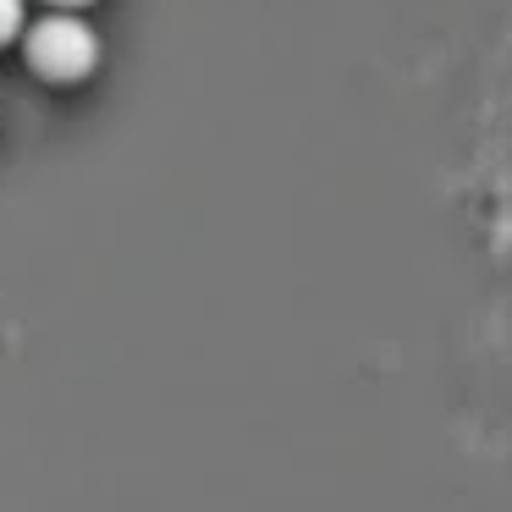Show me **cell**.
Here are the masks:
<instances>
[{"label": "cell", "instance_id": "2", "mask_svg": "<svg viewBox=\"0 0 512 512\" xmlns=\"http://www.w3.org/2000/svg\"><path fill=\"white\" fill-rule=\"evenodd\" d=\"M17 28H23V0H0V45L17 39Z\"/></svg>", "mask_w": 512, "mask_h": 512}, {"label": "cell", "instance_id": "3", "mask_svg": "<svg viewBox=\"0 0 512 512\" xmlns=\"http://www.w3.org/2000/svg\"><path fill=\"white\" fill-rule=\"evenodd\" d=\"M56 12H78V6H89V0H50Z\"/></svg>", "mask_w": 512, "mask_h": 512}, {"label": "cell", "instance_id": "1", "mask_svg": "<svg viewBox=\"0 0 512 512\" xmlns=\"http://www.w3.org/2000/svg\"><path fill=\"white\" fill-rule=\"evenodd\" d=\"M28 61L45 72L50 83H78L100 61V34L83 23L78 12H50L28 28Z\"/></svg>", "mask_w": 512, "mask_h": 512}]
</instances>
